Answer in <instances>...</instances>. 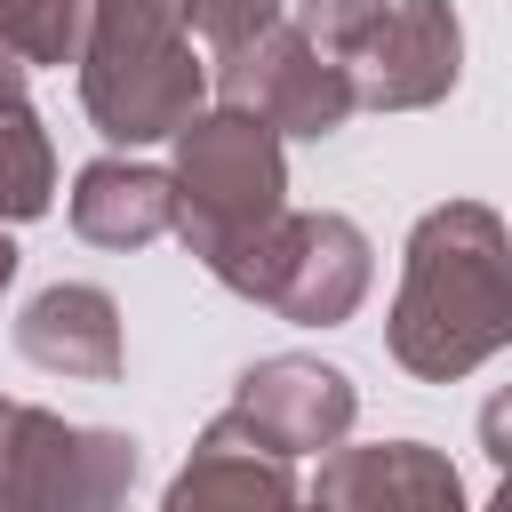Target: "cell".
I'll list each match as a JSON object with an SVG mask.
<instances>
[{"label": "cell", "instance_id": "1", "mask_svg": "<svg viewBox=\"0 0 512 512\" xmlns=\"http://www.w3.org/2000/svg\"><path fill=\"white\" fill-rule=\"evenodd\" d=\"M512 344V232L480 200H448L408 232V272L392 296V360L448 384Z\"/></svg>", "mask_w": 512, "mask_h": 512}, {"label": "cell", "instance_id": "2", "mask_svg": "<svg viewBox=\"0 0 512 512\" xmlns=\"http://www.w3.org/2000/svg\"><path fill=\"white\" fill-rule=\"evenodd\" d=\"M176 232H184V248L224 280V288H240L248 296V280H256V256L272 248V232H280V216H288V184H280V136L256 120V112H192L184 128H176Z\"/></svg>", "mask_w": 512, "mask_h": 512}, {"label": "cell", "instance_id": "3", "mask_svg": "<svg viewBox=\"0 0 512 512\" xmlns=\"http://www.w3.org/2000/svg\"><path fill=\"white\" fill-rule=\"evenodd\" d=\"M200 56L184 0H96L88 48H80V96L88 120L112 144H160L200 112Z\"/></svg>", "mask_w": 512, "mask_h": 512}, {"label": "cell", "instance_id": "4", "mask_svg": "<svg viewBox=\"0 0 512 512\" xmlns=\"http://www.w3.org/2000/svg\"><path fill=\"white\" fill-rule=\"evenodd\" d=\"M136 480V440L56 424L24 400H8L0 432V512H120Z\"/></svg>", "mask_w": 512, "mask_h": 512}, {"label": "cell", "instance_id": "5", "mask_svg": "<svg viewBox=\"0 0 512 512\" xmlns=\"http://www.w3.org/2000/svg\"><path fill=\"white\" fill-rule=\"evenodd\" d=\"M216 96L232 112H256L272 136H336L352 120V72L312 48L296 24H272L216 56Z\"/></svg>", "mask_w": 512, "mask_h": 512}, {"label": "cell", "instance_id": "6", "mask_svg": "<svg viewBox=\"0 0 512 512\" xmlns=\"http://www.w3.org/2000/svg\"><path fill=\"white\" fill-rule=\"evenodd\" d=\"M248 296L272 304L280 320H304V328L352 320V304L368 296V240H360V224H344V216H280L272 248L256 256Z\"/></svg>", "mask_w": 512, "mask_h": 512}, {"label": "cell", "instance_id": "7", "mask_svg": "<svg viewBox=\"0 0 512 512\" xmlns=\"http://www.w3.org/2000/svg\"><path fill=\"white\" fill-rule=\"evenodd\" d=\"M456 56H464L456 8H448V0H400V8H384V24L344 56L352 104L416 112V104H432V96L456 88Z\"/></svg>", "mask_w": 512, "mask_h": 512}, {"label": "cell", "instance_id": "8", "mask_svg": "<svg viewBox=\"0 0 512 512\" xmlns=\"http://www.w3.org/2000/svg\"><path fill=\"white\" fill-rule=\"evenodd\" d=\"M224 416H232L248 440H264V448H280V456H304V448H336V440L352 432V384H344L336 368H320V360L280 352V360H256V368L240 376V392H232Z\"/></svg>", "mask_w": 512, "mask_h": 512}, {"label": "cell", "instance_id": "9", "mask_svg": "<svg viewBox=\"0 0 512 512\" xmlns=\"http://www.w3.org/2000/svg\"><path fill=\"white\" fill-rule=\"evenodd\" d=\"M320 512H464V480L424 440L384 448H336L320 464Z\"/></svg>", "mask_w": 512, "mask_h": 512}, {"label": "cell", "instance_id": "10", "mask_svg": "<svg viewBox=\"0 0 512 512\" xmlns=\"http://www.w3.org/2000/svg\"><path fill=\"white\" fill-rule=\"evenodd\" d=\"M16 352L48 376H88V384H112L120 376V304L88 280H56L24 304L16 320Z\"/></svg>", "mask_w": 512, "mask_h": 512}, {"label": "cell", "instance_id": "11", "mask_svg": "<svg viewBox=\"0 0 512 512\" xmlns=\"http://www.w3.org/2000/svg\"><path fill=\"white\" fill-rule=\"evenodd\" d=\"M160 512H296V480H288L280 448H264L232 416H216Z\"/></svg>", "mask_w": 512, "mask_h": 512}, {"label": "cell", "instance_id": "12", "mask_svg": "<svg viewBox=\"0 0 512 512\" xmlns=\"http://www.w3.org/2000/svg\"><path fill=\"white\" fill-rule=\"evenodd\" d=\"M72 232L96 248H144L176 232V184L136 160H88L72 184Z\"/></svg>", "mask_w": 512, "mask_h": 512}, {"label": "cell", "instance_id": "13", "mask_svg": "<svg viewBox=\"0 0 512 512\" xmlns=\"http://www.w3.org/2000/svg\"><path fill=\"white\" fill-rule=\"evenodd\" d=\"M56 192V160H48V136L24 104V64L0 48V216L8 224H32Z\"/></svg>", "mask_w": 512, "mask_h": 512}, {"label": "cell", "instance_id": "14", "mask_svg": "<svg viewBox=\"0 0 512 512\" xmlns=\"http://www.w3.org/2000/svg\"><path fill=\"white\" fill-rule=\"evenodd\" d=\"M96 0H0V48L16 64H80Z\"/></svg>", "mask_w": 512, "mask_h": 512}, {"label": "cell", "instance_id": "15", "mask_svg": "<svg viewBox=\"0 0 512 512\" xmlns=\"http://www.w3.org/2000/svg\"><path fill=\"white\" fill-rule=\"evenodd\" d=\"M384 8H392V0H296V32H304L312 48H328V56H352V48L384 24Z\"/></svg>", "mask_w": 512, "mask_h": 512}, {"label": "cell", "instance_id": "16", "mask_svg": "<svg viewBox=\"0 0 512 512\" xmlns=\"http://www.w3.org/2000/svg\"><path fill=\"white\" fill-rule=\"evenodd\" d=\"M280 8L288 0H184V16H192V32L224 56V48H240V40H256V32H272L280 24Z\"/></svg>", "mask_w": 512, "mask_h": 512}, {"label": "cell", "instance_id": "17", "mask_svg": "<svg viewBox=\"0 0 512 512\" xmlns=\"http://www.w3.org/2000/svg\"><path fill=\"white\" fill-rule=\"evenodd\" d=\"M480 448H488V456L512 472V392H496V400L480 408Z\"/></svg>", "mask_w": 512, "mask_h": 512}, {"label": "cell", "instance_id": "18", "mask_svg": "<svg viewBox=\"0 0 512 512\" xmlns=\"http://www.w3.org/2000/svg\"><path fill=\"white\" fill-rule=\"evenodd\" d=\"M8 280H16V240L0 232V288H8Z\"/></svg>", "mask_w": 512, "mask_h": 512}, {"label": "cell", "instance_id": "19", "mask_svg": "<svg viewBox=\"0 0 512 512\" xmlns=\"http://www.w3.org/2000/svg\"><path fill=\"white\" fill-rule=\"evenodd\" d=\"M488 512H512V472H504V488H496V504Z\"/></svg>", "mask_w": 512, "mask_h": 512}, {"label": "cell", "instance_id": "20", "mask_svg": "<svg viewBox=\"0 0 512 512\" xmlns=\"http://www.w3.org/2000/svg\"><path fill=\"white\" fill-rule=\"evenodd\" d=\"M312 512H320V504H312Z\"/></svg>", "mask_w": 512, "mask_h": 512}]
</instances>
